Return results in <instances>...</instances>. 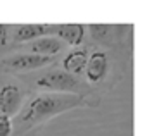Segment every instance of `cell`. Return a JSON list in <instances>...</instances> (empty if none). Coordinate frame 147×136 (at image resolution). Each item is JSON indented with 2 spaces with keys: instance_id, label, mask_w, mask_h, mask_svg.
<instances>
[{
  "instance_id": "1",
  "label": "cell",
  "mask_w": 147,
  "mask_h": 136,
  "mask_svg": "<svg viewBox=\"0 0 147 136\" xmlns=\"http://www.w3.org/2000/svg\"><path fill=\"white\" fill-rule=\"evenodd\" d=\"M82 105H85L83 93H40L30 98V102L12 119L14 127L18 133H23L59 114H64Z\"/></svg>"
},
{
  "instance_id": "11",
  "label": "cell",
  "mask_w": 147,
  "mask_h": 136,
  "mask_svg": "<svg viewBox=\"0 0 147 136\" xmlns=\"http://www.w3.org/2000/svg\"><path fill=\"white\" fill-rule=\"evenodd\" d=\"M111 29H113V28H111L109 24H90V31H92V35H94L97 40H104L106 35H107Z\"/></svg>"
},
{
  "instance_id": "12",
  "label": "cell",
  "mask_w": 147,
  "mask_h": 136,
  "mask_svg": "<svg viewBox=\"0 0 147 136\" xmlns=\"http://www.w3.org/2000/svg\"><path fill=\"white\" fill-rule=\"evenodd\" d=\"M7 41H9V26L0 24V47L7 45Z\"/></svg>"
},
{
  "instance_id": "10",
  "label": "cell",
  "mask_w": 147,
  "mask_h": 136,
  "mask_svg": "<svg viewBox=\"0 0 147 136\" xmlns=\"http://www.w3.org/2000/svg\"><path fill=\"white\" fill-rule=\"evenodd\" d=\"M14 133V121L9 115L0 114V136H11Z\"/></svg>"
},
{
  "instance_id": "8",
  "label": "cell",
  "mask_w": 147,
  "mask_h": 136,
  "mask_svg": "<svg viewBox=\"0 0 147 136\" xmlns=\"http://www.w3.org/2000/svg\"><path fill=\"white\" fill-rule=\"evenodd\" d=\"M55 36L62 40L66 45L78 47L85 38V26L83 24H57Z\"/></svg>"
},
{
  "instance_id": "9",
  "label": "cell",
  "mask_w": 147,
  "mask_h": 136,
  "mask_svg": "<svg viewBox=\"0 0 147 136\" xmlns=\"http://www.w3.org/2000/svg\"><path fill=\"white\" fill-rule=\"evenodd\" d=\"M87 62H88L87 50H83V48H75V50H71V52L66 55L62 65H64V71H67L69 74L80 76V74L85 71Z\"/></svg>"
},
{
  "instance_id": "3",
  "label": "cell",
  "mask_w": 147,
  "mask_h": 136,
  "mask_svg": "<svg viewBox=\"0 0 147 136\" xmlns=\"http://www.w3.org/2000/svg\"><path fill=\"white\" fill-rule=\"evenodd\" d=\"M54 62V57H47V55H38V53H14L9 55L7 59L2 60L4 69L7 71H14V73H30V71H36L42 67L49 65Z\"/></svg>"
},
{
  "instance_id": "5",
  "label": "cell",
  "mask_w": 147,
  "mask_h": 136,
  "mask_svg": "<svg viewBox=\"0 0 147 136\" xmlns=\"http://www.w3.org/2000/svg\"><path fill=\"white\" fill-rule=\"evenodd\" d=\"M57 24H21L14 29V41L24 43V41H35L42 36L55 35Z\"/></svg>"
},
{
  "instance_id": "6",
  "label": "cell",
  "mask_w": 147,
  "mask_h": 136,
  "mask_svg": "<svg viewBox=\"0 0 147 136\" xmlns=\"http://www.w3.org/2000/svg\"><path fill=\"white\" fill-rule=\"evenodd\" d=\"M109 71V59L106 52H94L88 57L87 67H85V74H87V81L92 85L100 83L106 74Z\"/></svg>"
},
{
  "instance_id": "2",
  "label": "cell",
  "mask_w": 147,
  "mask_h": 136,
  "mask_svg": "<svg viewBox=\"0 0 147 136\" xmlns=\"http://www.w3.org/2000/svg\"><path fill=\"white\" fill-rule=\"evenodd\" d=\"M35 85L42 90L47 91H55V93H78V90L83 86L78 76L69 74L67 71H49L42 74Z\"/></svg>"
},
{
  "instance_id": "7",
  "label": "cell",
  "mask_w": 147,
  "mask_h": 136,
  "mask_svg": "<svg viewBox=\"0 0 147 136\" xmlns=\"http://www.w3.org/2000/svg\"><path fill=\"white\" fill-rule=\"evenodd\" d=\"M62 48H64V41L59 40L55 35L42 36V38H38V40H35V41L30 43V52H31V53L47 55V57H54V55H57Z\"/></svg>"
},
{
  "instance_id": "4",
  "label": "cell",
  "mask_w": 147,
  "mask_h": 136,
  "mask_svg": "<svg viewBox=\"0 0 147 136\" xmlns=\"http://www.w3.org/2000/svg\"><path fill=\"white\" fill-rule=\"evenodd\" d=\"M23 109V91L18 85L7 83L0 88V114L16 117Z\"/></svg>"
}]
</instances>
